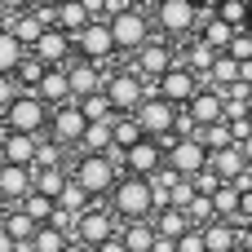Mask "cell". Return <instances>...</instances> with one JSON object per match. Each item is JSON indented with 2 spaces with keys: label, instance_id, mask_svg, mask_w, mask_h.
Here are the masks:
<instances>
[{
  "label": "cell",
  "instance_id": "836d02e7",
  "mask_svg": "<svg viewBox=\"0 0 252 252\" xmlns=\"http://www.w3.org/2000/svg\"><path fill=\"white\" fill-rule=\"evenodd\" d=\"M146 133H142V124H137V115H115V155H124L128 146H137Z\"/></svg>",
  "mask_w": 252,
  "mask_h": 252
},
{
  "label": "cell",
  "instance_id": "94428289",
  "mask_svg": "<svg viewBox=\"0 0 252 252\" xmlns=\"http://www.w3.org/2000/svg\"><path fill=\"white\" fill-rule=\"evenodd\" d=\"M248 106H252V84H248Z\"/></svg>",
  "mask_w": 252,
  "mask_h": 252
},
{
  "label": "cell",
  "instance_id": "91938a15",
  "mask_svg": "<svg viewBox=\"0 0 252 252\" xmlns=\"http://www.w3.org/2000/svg\"><path fill=\"white\" fill-rule=\"evenodd\" d=\"M239 252H252V244H244V248H239Z\"/></svg>",
  "mask_w": 252,
  "mask_h": 252
},
{
  "label": "cell",
  "instance_id": "52a82bcc",
  "mask_svg": "<svg viewBox=\"0 0 252 252\" xmlns=\"http://www.w3.org/2000/svg\"><path fill=\"white\" fill-rule=\"evenodd\" d=\"M177 62H182V53H177V44H173L168 35H155V40H151V44H142L133 58H124V66H133L151 89H155V80H159L164 71H173Z\"/></svg>",
  "mask_w": 252,
  "mask_h": 252
},
{
  "label": "cell",
  "instance_id": "277c9868",
  "mask_svg": "<svg viewBox=\"0 0 252 252\" xmlns=\"http://www.w3.org/2000/svg\"><path fill=\"white\" fill-rule=\"evenodd\" d=\"M71 177H75L93 199H106V195L120 186L124 168H120V155H75V159H71Z\"/></svg>",
  "mask_w": 252,
  "mask_h": 252
},
{
  "label": "cell",
  "instance_id": "f907efd6",
  "mask_svg": "<svg viewBox=\"0 0 252 252\" xmlns=\"http://www.w3.org/2000/svg\"><path fill=\"white\" fill-rule=\"evenodd\" d=\"M93 252H128V244H124V239L115 235V239H106V244H97Z\"/></svg>",
  "mask_w": 252,
  "mask_h": 252
},
{
  "label": "cell",
  "instance_id": "30bf717a",
  "mask_svg": "<svg viewBox=\"0 0 252 252\" xmlns=\"http://www.w3.org/2000/svg\"><path fill=\"white\" fill-rule=\"evenodd\" d=\"M84 133H89V115L80 111V102L53 106V120H49V133H44V137H53V142L66 146V151H80Z\"/></svg>",
  "mask_w": 252,
  "mask_h": 252
},
{
  "label": "cell",
  "instance_id": "4316f807",
  "mask_svg": "<svg viewBox=\"0 0 252 252\" xmlns=\"http://www.w3.org/2000/svg\"><path fill=\"white\" fill-rule=\"evenodd\" d=\"M120 239L128 244V252H155L159 230H155V221H120Z\"/></svg>",
  "mask_w": 252,
  "mask_h": 252
},
{
  "label": "cell",
  "instance_id": "9f6ffc18",
  "mask_svg": "<svg viewBox=\"0 0 252 252\" xmlns=\"http://www.w3.org/2000/svg\"><path fill=\"white\" fill-rule=\"evenodd\" d=\"M4 217H9V204H4V199H0V226H4Z\"/></svg>",
  "mask_w": 252,
  "mask_h": 252
},
{
  "label": "cell",
  "instance_id": "c3c4849f",
  "mask_svg": "<svg viewBox=\"0 0 252 252\" xmlns=\"http://www.w3.org/2000/svg\"><path fill=\"white\" fill-rule=\"evenodd\" d=\"M235 226L252 230V190H244V199H239V217H235Z\"/></svg>",
  "mask_w": 252,
  "mask_h": 252
},
{
  "label": "cell",
  "instance_id": "83f0119b",
  "mask_svg": "<svg viewBox=\"0 0 252 252\" xmlns=\"http://www.w3.org/2000/svg\"><path fill=\"white\" fill-rule=\"evenodd\" d=\"M235 31H239V27H230V22H221V18L213 13V9H208V13H204V22H199V40H204V44H213L217 53H226V49H230V40H235Z\"/></svg>",
  "mask_w": 252,
  "mask_h": 252
},
{
  "label": "cell",
  "instance_id": "ee69618b",
  "mask_svg": "<svg viewBox=\"0 0 252 252\" xmlns=\"http://www.w3.org/2000/svg\"><path fill=\"white\" fill-rule=\"evenodd\" d=\"M230 58H239V62H252V31H235V40H230V49H226Z\"/></svg>",
  "mask_w": 252,
  "mask_h": 252
},
{
  "label": "cell",
  "instance_id": "603a6c76",
  "mask_svg": "<svg viewBox=\"0 0 252 252\" xmlns=\"http://www.w3.org/2000/svg\"><path fill=\"white\" fill-rule=\"evenodd\" d=\"M75 155H115V120H89V133Z\"/></svg>",
  "mask_w": 252,
  "mask_h": 252
},
{
  "label": "cell",
  "instance_id": "74e56055",
  "mask_svg": "<svg viewBox=\"0 0 252 252\" xmlns=\"http://www.w3.org/2000/svg\"><path fill=\"white\" fill-rule=\"evenodd\" d=\"M248 9H252V0H217L213 4V13L221 18V22H230V27H248Z\"/></svg>",
  "mask_w": 252,
  "mask_h": 252
},
{
  "label": "cell",
  "instance_id": "7c38bea8",
  "mask_svg": "<svg viewBox=\"0 0 252 252\" xmlns=\"http://www.w3.org/2000/svg\"><path fill=\"white\" fill-rule=\"evenodd\" d=\"M120 235V217L111 213V204H93L89 213H80L75 217V239L80 244H89V248H97V244H106V239H115Z\"/></svg>",
  "mask_w": 252,
  "mask_h": 252
},
{
  "label": "cell",
  "instance_id": "f1b7e54d",
  "mask_svg": "<svg viewBox=\"0 0 252 252\" xmlns=\"http://www.w3.org/2000/svg\"><path fill=\"white\" fill-rule=\"evenodd\" d=\"M151 221H155V230H159L164 239H182V235L195 226V221H190V213H186V208H173V204H168V208H155V217H151Z\"/></svg>",
  "mask_w": 252,
  "mask_h": 252
},
{
  "label": "cell",
  "instance_id": "6125c7cd",
  "mask_svg": "<svg viewBox=\"0 0 252 252\" xmlns=\"http://www.w3.org/2000/svg\"><path fill=\"white\" fill-rule=\"evenodd\" d=\"M248 31H252V9H248Z\"/></svg>",
  "mask_w": 252,
  "mask_h": 252
},
{
  "label": "cell",
  "instance_id": "3957f363",
  "mask_svg": "<svg viewBox=\"0 0 252 252\" xmlns=\"http://www.w3.org/2000/svg\"><path fill=\"white\" fill-rule=\"evenodd\" d=\"M208 9L190 4V0H151V18H155V31L168 35L173 44L177 40H190L199 35V22H204Z\"/></svg>",
  "mask_w": 252,
  "mask_h": 252
},
{
  "label": "cell",
  "instance_id": "7a4b0ae2",
  "mask_svg": "<svg viewBox=\"0 0 252 252\" xmlns=\"http://www.w3.org/2000/svg\"><path fill=\"white\" fill-rule=\"evenodd\" d=\"M106 204H111V213H115L120 221H151V217H155V190H151V177H133V173H124L120 186L106 195Z\"/></svg>",
  "mask_w": 252,
  "mask_h": 252
},
{
  "label": "cell",
  "instance_id": "11a10c76",
  "mask_svg": "<svg viewBox=\"0 0 252 252\" xmlns=\"http://www.w3.org/2000/svg\"><path fill=\"white\" fill-rule=\"evenodd\" d=\"M239 146H244V155H248V159H252V137H244V142H239Z\"/></svg>",
  "mask_w": 252,
  "mask_h": 252
},
{
  "label": "cell",
  "instance_id": "03108f58",
  "mask_svg": "<svg viewBox=\"0 0 252 252\" xmlns=\"http://www.w3.org/2000/svg\"><path fill=\"white\" fill-rule=\"evenodd\" d=\"M27 252H31V248H27Z\"/></svg>",
  "mask_w": 252,
  "mask_h": 252
},
{
  "label": "cell",
  "instance_id": "6da1fadb",
  "mask_svg": "<svg viewBox=\"0 0 252 252\" xmlns=\"http://www.w3.org/2000/svg\"><path fill=\"white\" fill-rule=\"evenodd\" d=\"M111 31H115V44H120V58H133L142 44H151L159 31H155V18L142 9V4H128V0H115V13H111Z\"/></svg>",
  "mask_w": 252,
  "mask_h": 252
},
{
  "label": "cell",
  "instance_id": "5b68a950",
  "mask_svg": "<svg viewBox=\"0 0 252 252\" xmlns=\"http://www.w3.org/2000/svg\"><path fill=\"white\" fill-rule=\"evenodd\" d=\"M0 120H4L9 133H35V137H44V133H49V120H53V106H49L35 89H22V93L13 97V106H9Z\"/></svg>",
  "mask_w": 252,
  "mask_h": 252
},
{
  "label": "cell",
  "instance_id": "ba28073f",
  "mask_svg": "<svg viewBox=\"0 0 252 252\" xmlns=\"http://www.w3.org/2000/svg\"><path fill=\"white\" fill-rule=\"evenodd\" d=\"M75 58H89L97 66H111L120 58V44H115V31H111V18H93L80 35H75Z\"/></svg>",
  "mask_w": 252,
  "mask_h": 252
},
{
  "label": "cell",
  "instance_id": "db71d44e",
  "mask_svg": "<svg viewBox=\"0 0 252 252\" xmlns=\"http://www.w3.org/2000/svg\"><path fill=\"white\" fill-rule=\"evenodd\" d=\"M62 0H35V9H58Z\"/></svg>",
  "mask_w": 252,
  "mask_h": 252
},
{
  "label": "cell",
  "instance_id": "7bdbcfd3",
  "mask_svg": "<svg viewBox=\"0 0 252 252\" xmlns=\"http://www.w3.org/2000/svg\"><path fill=\"white\" fill-rule=\"evenodd\" d=\"M186 213H190L195 226H213V221H217V204H213V195H195V204H190Z\"/></svg>",
  "mask_w": 252,
  "mask_h": 252
},
{
  "label": "cell",
  "instance_id": "8d00e7d4",
  "mask_svg": "<svg viewBox=\"0 0 252 252\" xmlns=\"http://www.w3.org/2000/svg\"><path fill=\"white\" fill-rule=\"evenodd\" d=\"M66 244H71V235L62 226H40L35 239H31V252H62Z\"/></svg>",
  "mask_w": 252,
  "mask_h": 252
},
{
  "label": "cell",
  "instance_id": "2e32d148",
  "mask_svg": "<svg viewBox=\"0 0 252 252\" xmlns=\"http://www.w3.org/2000/svg\"><path fill=\"white\" fill-rule=\"evenodd\" d=\"M31 53H35L44 66H66V62L75 58V35H66L62 27H49V31L31 44Z\"/></svg>",
  "mask_w": 252,
  "mask_h": 252
},
{
  "label": "cell",
  "instance_id": "9c48e42d",
  "mask_svg": "<svg viewBox=\"0 0 252 252\" xmlns=\"http://www.w3.org/2000/svg\"><path fill=\"white\" fill-rule=\"evenodd\" d=\"M137 124H142V133L146 137H159V142H173V133H177V115H182V106H173L168 97H159V93H151L137 111Z\"/></svg>",
  "mask_w": 252,
  "mask_h": 252
},
{
  "label": "cell",
  "instance_id": "e7e4bbea",
  "mask_svg": "<svg viewBox=\"0 0 252 252\" xmlns=\"http://www.w3.org/2000/svg\"><path fill=\"white\" fill-rule=\"evenodd\" d=\"M128 4H137V0H128Z\"/></svg>",
  "mask_w": 252,
  "mask_h": 252
},
{
  "label": "cell",
  "instance_id": "cb8c5ba5",
  "mask_svg": "<svg viewBox=\"0 0 252 252\" xmlns=\"http://www.w3.org/2000/svg\"><path fill=\"white\" fill-rule=\"evenodd\" d=\"M204 84H213V89H235V84H244V62L239 58H230V53H217V62H213V71L204 75Z\"/></svg>",
  "mask_w": 252,
  "mask_h": 252
},
{
  "label": "cell",
  "instance_id": "4fadbf2b",
  "mask_svg": "<svg viewBox=\"0 0 252 252\" xmlns=\"http://www.w3.org/2000/svg\"><path fill=\"white\" fill-rule=\"evenodd\" d=\"M199 89H204V75H199V71H190L186 62H177L173 71H164V75L155 80V93H159V97H168L173 106H190V97H195Z\"/></svg>",
  "mask_w": 252,
  "mask_h": 252
},
{
  "label": "cell",
  "instance_id": "681fc988",
  "mask_svg": "<svg viewBox=\"0 0 252 252\" xmlns=\"http://www.w3.org/2000/svg\"><path fill=\"white\" fill-rule=\"evenodd\" d=\"M35 9V0H0V18H13V13H27Z\"/></svg>",
  "mask_w": 252,
  "mask_h": 252
},
{
  "label": "cell",
  "instance_id": "4dcf8cb0",
  "mask_svg": "<svg viewBox=\"0 0 252 252\" xmlns=\"http://www.w3.org/2000/svg\"><path fill=\"white\" fill-rule=\"evenodd\" d=\"M93 204H97V199H93V195H89V190H84V186H80L75 177H71V182L62 186V195H58V208H66L71 217H80V213H89Z\"/></svg>",
  "mask_w": 252,
  "mask_h": 252
},
{
  "label": "cell",
  "instance_id": "d6a6232c",
  "mask_svg": "<svg viewBox=\"0 0 252 252\" xmlns=\"http://www.w3.org/2000/svg\"><path fill=\"white\" fill-rule=\"evenodd\" d=\"M4 230L22 244V248H31V239H35V230H40V221L35 217H27L22 208H9V217H4Z\"/></svg>",
  "mask_w": 252,
  "mask_h": 252
},
{
  "label": "cell",
  "instance_id": "816d5d0a",
  "mask_svg": "<svg viewBox=\"0 0 252 252\" xmlns=\"http://www.w3.org/2000/svg\"><path fill=\"white\" fill-rule=\"evenodd\" d=\"M155 252H177V239H164V235H159V244H155Z\"/></svg>",
  "mask_w": 252,
  "mask_h": 252
},
{
  "label": "cell",
  "instance_id": "9a60e30c",
  "mask_svg": "<svg viewBox=\"0 0 252 252\" xmlns=\"http://www.w3.org/2000/svg\"><path fill=\"white\" fill-rule=\"evenodd\" d=\"M106 71H111V66H97V62H89V58H71V62H66V75H71L75 102L102 93V89H106Z\"/></svg>",
  "mask_w": 252,
  "mask_h": 252
},
{
  "label": "cell",
  "instance_id": "ffe728a7",
  "mask_svg": "<svg viewBox=\"0 0 252 252\" xmlns=\"http://www.w3.org/2000/svg\"><path fill=\"white\" fill-rule=\"evenodd\" d=\"M208 168H213L221 182H239V177L252 168V159L244 155V146L235 142V146H221V151H213V155H208Z\"/></svg>",
  "mask_w": 252,
  "mask_h": 252
},
{
  "label": "cell",
  "instance_id": "680465c9",
  "mask_svg": "<svg viewBox=\"0 0 252 252\" xmlns=\"http://www.w3.org/2000/svg\"><path fill=\"white\" fill-rule=\"evenodd\" d=\"M4 164H9V159H4V151H0V168H4Z\"/></svg>",
  "mask_w": 252,
  "mask_h": 252
},
{
  "label": "cell",
  "instance_id": "b9f144b4",
  "mask_svg": "<svg viewBox=\"0 0 252 252\" xmlns=\"http://www.w3.org/2000/svg\"><path fill=\"white\" fill-rule=\"evenodd\" d=\"M80 111H84L89 120H115V106H111V97H106V93L84 97V102H80Z\"/></svg>",
  "mask_w": 252,
  "mask_h": 252
},
{
  "label": "cell",
  "instance_id": "8992f818",
  "mask_svg": "<svg viewBox=\"0 0 252 252\" xmlns=\"http://www.w3.org/2000/svg\"><path fill=\"white\" fill-rule=\"evenodd\" d=\"M102 93L111 97L115 115H133V111H137V106H142L155 89H151V84H146L133 66H124V62H120V66H111V71H106V89H102Z\"/></svg>",
  "mask_w": 252,
  "mask_h": 252
},
{
  "label": "cell",
  "instance_id": "7dc6e473",
  "mask_svg": "<svg viewBox=\"0 0 252 252\" xmlns=\"http://www.w3.org/2000/svg\"><path fill=\"white\" fill-rule=\"evenodd\" d=\"M190 182H195V190H199V195H213V190L221 186V177H217L213 168H204V173H199V177H190Z\"/></svg>",
  "mask_w": 252,
  "mask_h": 252
},
{
  "label": "cell",
  "instance_id": "60d3db41",
  "mask_svg": "<svg viewBox=\"0 0 252 252\" xmlns=\"http://www.w3.org/2000/svg\"><path fill=\"white\" fill-rule=\"evenodd\" d=\"M44 71H49V66H44L35 53H27V58H22V66H18V84H22V89H35V84L44 80Z\"/></svg>",
  "mask_w": 252,
  "mask_h": 252
},
{
  "label": "cell",
  "instance_id": "f546056e",
  "mask_svg": "<svg viewBox=\"0 0 252 252\" xmlns=\"http://www.w3.org/2000/svg\"><path fill=\"white\" fill-rule=\"evenodd\" d=\"M177 53H182V62H186L190 71H199V75H208V71H213V62H217V49H213V44H204L199 35H190Z\"/></svg>",
  "mask_w": 252,
  "mask_h": 252
},
{
  "label": "cell",
  "instance_id": "484cf974",
  "mask_svg": "<svg viewBox=\"0 0 252 252\" xmlns=\"http://www.w3.org/2000/svg\"><path fill=\"white\" fill-rule=\"evenodd\" d=\"M31 49L13 35V27L9 22H0V75H18V66H22V58H27Z\"/></svg>",
  "mask_w": 252,
  "mask_h": 252
},
{
  "label": "cell",
  "instance_id": "be15d7a7",
  "mask_svg": "<svg viewBox=\"0 0 252 252\" xmlns=\"http://www.w3.org/2000/svg\"><path fill=\"white\" fill-rule=\"evenodd\" d=\"M0 133H4V120H0Z\"/></svg>",
  "mask_w": 252,
  "mask_h": 252
},
{
  "label": "cell",
  "instance_id": "bcb514c9",
  "mask_svg": "<svg viewBox=\"0 0 252 252\" xmlns=\"http://www.w3.org/2000/svg\"><path fill=\"white\" fill-rule=\"evenodd\" d=\"M22 93V84H18V75H0V115L13 106V97Z\"/></svg>",
  "mask_w": 252,
  "mask_h": 252
},
{
  "label": "cell",
  "instance_id": "ac0fdd59",
  "mask_svg": "<svg viewBox=\"0 0 252 252\" xmlns=\"http://www.w3.org/2000/svg\"><path fill=\"white\" fill-rule=\"evenodd\" d=\"M204 244H208V252H239L244 244H252V230L226 221V217H217L213 226H204Z\"/></svg>",
  "mask_w": 252,
  "mask_h": 252
},
{
  "label": "cell",
  "instance_id": "ab89813d",
  "mask_svg": "<svg viewBox=\"0 0 252 252\" xmlns=\"http://www.w3.org/2000/svg\"><path fill=\"white\" fill-rule=\"evenodd\" d=\"M199 142H204L208 151H221V146H235V133H230V120H221V124H208V128H199Z\"/></svg>",
  "mask_w": 252,
  "mask_h": 252
},
{
  "label": "cell",
  "instance_id": "6f0895ef",
  "mask_svg": "<svg viewBox=\"0 0 252 252\" xmlns=\"http://www.w3.org/2000/svg\"><path fill=\"white\" fill-rule=\"evenodd\" d=\"M190 4H199V9H213V4H217V0H190Z\"/></svg>",
  "mask_w": 252,
  "mask_h": 252
},
{
  "label": "cell",
  "instance_id": "1f68e13d",
  "mask_svg": "<svg viewBox=\"0 0 252 252\" xmlns=\"http://www.w3.org/2000/svg\"><path fill=\"white\" fill-rule=\"evenodd\" d=\"M239 199H244V186H239V182H221V186L213 190V204H217V217L235 221V217H239Z\"/></svg>",
  "mask_w": 252,
  "mask_h": 252
},
{
  "label": "cell",
  "instance_id": "8fae6325",
  "mask_svg": "<svg viewBox=\"0 0 252 252\" xmlns=\"http://www.w3.org/2000/svg\"><path fill=\"white\" fill-rule=\"evenodd\" d=\"M164 164H168V142H159V137H142L137 146H128L120 155V168L133 177H155Z\"/></svg>",
  "mask_w": 252,
  "mask_h": 252
},
{
  "label": "cell",
  "instance_id": "7402d4cb",
  "mask_svg": "<svg viewBox=\"0 0 252 252\" xmlns=\"http://www.w3.org/2000/svg\"><path fill=\"white\" fill-rule=\"evenodd\" d=\"M35 93L49 102V106H66V102H75V93H71V75H66V66H49L44 71V80L35 84Z\"/></svg>",
  "mask_w": 252,
  "mask_h": 252
},
{
  "label": "cell",
  "instance_id": "f35d334b",
  "mask_svg": "<svg viewBox=\"0 0 252 252\" xmlns=\"http://www.w3.org/2000/svg\"><path fill=\"white\" fill-rule=\"evenodd\" d=\"M35 168H66V146H58L53 137H40V151H35Z\"/></svg>",
  "mask_w": 252,
  "mask_h": 252
},
{
  "label": "cell",
  "instance_id": "44dd1931",
  "mask_svg": "<svg viewBox=\"0 0 252 252\" xmlns=\"http://www.w3.org/2000/svg\"><path fill=\"white\" fill-rule=\"evenodd\" d=\"M0 151H4V159L9 164H27V168H35V151H40V137L35 133H0Z\"/></svg>",
  "mask_w": 252,
  "mask_h": 252
},
{
  "label": "cell",
  "instance_id": "d590c367",
  "mask_svg": "<svg viewBox=\"0 0 252 252\" xmlns=\"http://www.w3.org/2000/svg\"><path fill=\"white\" fill-rule=\"evenodd\" d=\"M66 182H71V168H35V190L49 199H58Z\"/></svg>",
  "mask_w": 252,
  "mask_h": 252
},
{
  "label": "cell",
  "instance_id": "f6af8a7d",
  "mask_svg": "<svg viewBox=\"0 0 252 252\" xmlns=\"http://www.w3.org/2000/svg\"><path fill=\"white\" fill-rule=\"evenodd\" d=\"M177 252H208V244H204V226H190V230L177 239Z\"/></svg>",
  "mask_w": 252,
  "mask_h": 252
},
{
  "label": "cell",
  "instance_id": "f5cc1de1",
  "mask_svg": "<svg viewBox=\"0 0 252 252\" xmlns=\"http://www.w3.org/2000/svg\"><path fill=\"white\" fill-rule=\"evenodd\" d=\"M62 252H93V248H89V244H80V239H71V244H66Z\"/></svg>",
  "mask_w": 252,
  "mask_h": 252
},
{
  "label": "cell",
  "instance_id": "5bb4252c",
  "mask_svg": "<svg viewBox=\"0 0 252 252\" xmlns=\"http://www.w3.org/2000/svg\"><path fill=\"white\" fill-rule=\"evenodd\" d=\"M208 146L199 142V137H173L168 142V168H177L182 177H199L204 168H208Z\"/></svg>",
  "mask_w": 252,
  "mask_h": 252
},
{
  "label": "cell",
  "instance_id": "d4e9b609",
  "mask_svg": "<svg viewBox=\"0 0 252 252\" xmlns=\"http://www.w3.org/2000/svg\"><path fill=\"white\" fill-rule=\"evenodd\" d=\"M89 22H93V13H89L84 0H62V4L53 9V27H62L66 35H80Z\"/></svg>",
  "mask_w": 252,
  "mask_h": 252
},
{
  "label": "cell",
  "instance_id": "e0dca14e",
  "mask_svg": "<svg viewBox=\"0 0 252 252\" xmlns=\"http://www.w3.org/2000/svg\"><path fill=\"white\" fill-rule=\"evenodd\" d=\"M31 190H35V168H27V164H4L0 168V199L9 208H18Z\"/></svg>",
  "mask_w": 252,
  "mask_h": 252
},
{
  "label": "cell",
  "instance_id": "e575fe53",
  "mask_svg": "<svg viewBox=\"0 0 252 252\" xmlns=\"http://www.w3.org/2000/svg\"><path fill=\"white\" fill-rule=\"evenodd\" d=\"M18 208H22L27 217H35L40 226H49V221L58 217V199H49V195H40V190H31V195H27V199H22Z\"/></svg>",
  "mask_w": 252,
  "mask_h": 252
},
{
  "label": "cell",
  "instance_id": "d6986e66",
  "mask_svg": "<svg viewBox=\"0 0 252 252\" xmlns=\"http://www.w3.org/2000/svg\"><path fill=\"white\" fill-rule=\"evenodd\" d=\"M186 111L195 115V124H199V128L221 124V120H226V93H221V89H213V84H204V89L190 97V106H186Z\"/></svg>",
  "mask_w": 252,
  "mask_h": 252
}]
</instances>
